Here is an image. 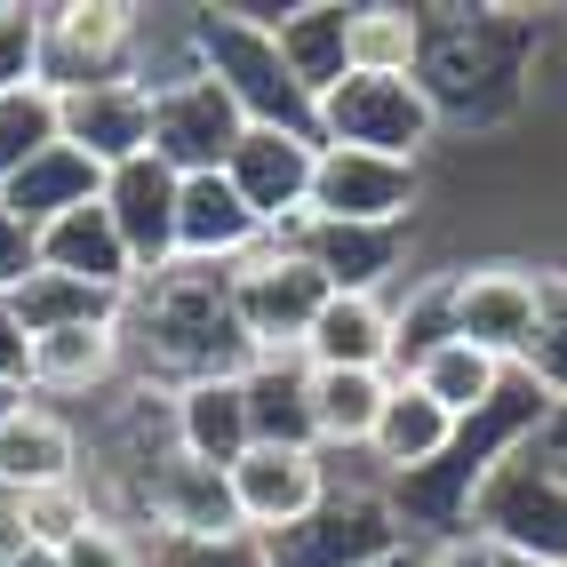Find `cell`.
I'll list each match as a JSON object with an SVG mask.
<instances>
[{
	"mask_svg": "<svg viewBox=\"0 0 567 567\" xmlns=\"http://www.w3.org/2000/svg\"><path fill=\"white\" fill-rule=\"evenodd\" d=\"M328 296L336 288L312 272V256L296 248L288 233H272L256 256L233 264V320H240V336L256 344V360L305 352V336H312V320H320Z\"/></svg>",
	"mask_w": 567,
	"mask_h": 567,
	"instance_id": "8992f818",
	"label": "cell"
},
{
	"mask_svg": "<svg viewBox=\"0 0 567 567\" xmlns=\"http://www.w3.org/2000/svg\"><path fill=\"white\" fill-rule=\"evenodd\" d=\"M424 200L415 161H375V153H336L320 144L312 168V224H408Z\"/></svg>",
	"mask_w": 567,
	"mask_h": 567,
	"instance_id": "7c38bea8",
	"label": "cell"
},
{
	"mask_svg": "<svg viewBox=\"0 0 567 567\" xmlns=\"http://www.w3.org/2000/svg\"><path fill=\"white\" fill-rule=\"evenodd\" d=\"M200 72H208V81H224V96L248 112V128L320 136V104H312V89L288 72V56H280L272 32H256V24L224 17V9H200Z\"/></svg>",
	"mask_w": 567,
	"mask_h": 567,
	"instance_id": "277c9868",
	"label": "cell"
},
{
	"mask_svg": "<svg viewBox=\"0 0 567 567\" xmlns=\"http://www.w3.org/2000/svg\"><path fill=\"white\" fill-rule=\"evenodd\" d=\"M536 456L567 472V400H551V415H544V432H536Z\"/></svg>",
	"mask_w": 567,
	"mask_h": 567,
	"instance_id": "b9f144b4",
	"label": "cell"
},
{
	"mask_svg": "<svg viewBox=\"0 0 567 567\" xmlns=\"http://www.w3.org/2000/svg\"><path fill=\"white\" fill-rule=\"evenodd\" d=\"M472 527L496 551L512 559H536V567H567V472L536 456V440L480 487V512Z\"/></svg>",
	"mask_w": 567,
	"mask_h": 567,
	"instance_id": "52a82bcc",
	"label": "cell"
},
{
	"mask_svg": "<svg viewBox=\"0 0 567 567\" xmlns=\"http://www.w3.org/2000/svg\"><path fill=\"white\" fill-rule=\"evenodd\" d=\"M56 136L72 153H89L96 168H121L153 153V89L144 81H96L56 96Z\"/></svg>",
	"mask_w": 567,
	"mask_h": 567,
	"instance_id": "2e32d148",
	"label": "cell"
},
{
	"mask_svg": "<svg viewBox=\"0 0 567 567\" xmlns=\"http://www.w3.org/2000/svg\"><path fill=\"white\" fill-rule=\"evenodd\" d=\"M168 408H176V447H184L193 464H216V472H233V464L248 456V447H256L240 375H200V384L168 392Z\"/></svg>",
	"mask_w": 567,
	"mask_h": 567,
	"instance_id": "44dd1931",
	"label": "cell"
},
{
	"mask_svg": "<svg viewBox=\"0 0 567 567\" xmlns=\"http://www.w3.org/2000/svg\"><path fill=\"white\" fill-rule=\"evenodd\" d=\"M128 305H144V368L168 392L200 384V375H248L256 344L233 320V272L224 264H168Z\"/></svg>",
	"mask_w": 567,
	"mask_h": 567,
	"instance_id": "7a4b0ae2",
	"label": "cell"
},
{
	"mask_svg": "<svg viewBox=\"0 0 567 567\" xmlns=\"http://www.w3.org/2000/svg\"><path fill=\"white\" fill-rule=\"evenodd\" d=\"M224 480H233V504H240L248 536H280V527H296L336 487L320 447H248Z\"/></svg>",
	"mask_w": 567,
	"mask_h": 567,
	"instance_id": "4fadbf2b",
	"label": "cell"
},
{
	"mask_svg": "<svg viewBox=\"0 0 567 567\" xmlns=\"http://www.w3.org/2000/svg\"><path fill=\"white\" fill-rule=\"evenodd\" d=\"M504 567H536V559H512V551H504Z\"/></svg>",
	"mask_w": 567,
	"mask_h": 567,
	"instance_id": "bcb514c9",
	"label": "cell"
},
{
	"mask_svg": "<svg viewBox=\"0 0 567 567\" xmlns=\"http://www.w3.org/2000/svg\"><path fill=\"white\" fill-rule=\"evenodd\" d=\"M296 248L312 256V272L336 288V296H384L392 280H408V224H296L288 233Z\"/></svg>",
	"mask_w": 567,
	"mask_h": 567,
	"instance_id": "e0dca14e",
	"label": "cell"
},
{
	"mask_svg": "<svg viewBox=\"0 0 567 567\" xmlns=\"http://www.w3.org/2000/svg\"><path fill=\"white\" fill-rule=\"evenodd\" d=\"M504 375H512V368H504L496 352H480V344H464V336H456V344H440L424 368H415V384H424V392L464 424V415H480L487 400L504 392Z\"/></svg>",
	"mask_w": 567,
	"mask_h": 567,
	"instance_id": "1f68e13d",
	"label": "cell"
},
{
	"mask_svg": "<svg viewBox=\"0 0 567 567\" xmlns=\"http://www.w3.org/2000/svg\"><path fill=\"white\" fill-rule=\"evenodd\" d=\"M312 168H320V136H288V128H248L240 153L224 161L233 193L256 208L264 240L272 233H296L312 216Z\"/></svg>",
	"mask_w": 567,
	"mask_h": 567,
	"instance_id": "8fae6325",
	"label": "cell"
},
{
	"mask_svg": "<svg viewBox=\"0 0 567 567\" xmlns=\"http://www.w3.org/2000/svg\"><path fill=\"white\" fill-rule=\"evenodd\" d=\"M9 567H64V551H41V544H17Z\"/></svg>",
	"mask_w": 567,
	"mask_h": 567,
	"instance_id": "ee69618b",
	"label": "cell"
},
{
	"mask_svg": "<svg viewBox=\"0 0 567 567\" xmlns=\"http://www.w3.org/2000/svg\"><path fill=\"white\" fill-rule=\"evenodd\" d=\"M447 440H456V415H447L424 384H392L384 415H375V440H368V464L375 480H408V472H432L447 456Z\"/></svg>",
	"mask_w": 567,
	"mask_h": 567,
	"instance_id": "7402d4cb",
	"label": "cell"
},
{
	"mask_svg": "<svg viewBox=\"0 0 567 567\" xmlns=\"http://www.w3.org/2000/svg\"><path fill=\"white\" fill-rule=\"evenodd\" d=\"M136 512L153 519V544H233V536H248L240 504H233V480L216 464H193L184 447L136 480Z\"/></svg>",
	"mask_w": 567,
	"mask_h": 567,
	"instance_id": "9c48e42d",
	"label": "cell"
},
{
	"mask_svg": "<svg viewBox=\"0 0 567 567\" xmlns=\"http://www.w3.org/2000/svg\"><path fill=\"white\" fill-rule=\"evenodd\" d=\"M447 288H456V336L464 344L519 368L527 336H536V272L527 264H464V272H447Z\"/></svg>",
	"mask_w": 567,
	"mask_h": 567,
	"instance_id": "5bb4252c",
	"label": "cell"
},
{
	"mask_svg": "<svg viewBox=\"0 0 567 567\" xmlns=\"http://www.w3.org/2000/svg\"><path fill=\"white\" fill-rule=\"evenodd\" d=\"M176 193H184V176L153 153L104 168V208H112V224H121V240L136 256V288L176 264Z\"/></svg>",
	"mask_w": 567,
	"mask_h": 567,
	"instance_id": "9a60e30c",
	"label": "cell"
},
{
	"mask_svg": "<svg viewBox=\"0 0 567 567\" xmlns=\"http://www.w3.org/2000/svg\"><path fill=\"white\" fill-rule=\"evenodd\" d=\"M24 408H32V384H9V375H0V432H9Z\"/></svg>",
	"mask_w": 567,
	"mask_h": 567,
	"instance_id": "7bdbcfd3",
	"label": "cell"
},
{
	"mask_svg": "<svg viewBox=\"0 0 567 567\" xmlns=\"http://www.w3.org/2000/svg\"><path fill=\"white\" fill-rule=\"evenodd\" d=\"M144 567H264L256 536H233V544H153Z\"/></svg>",
	"mask_w": 567,
	"mask_h": 567,
	"instance_id": "8d00e7d4",
	"label": "cell"
},
{
	"mask_svg": "<svg viewBox=\"0 0 567 567\" xmlns=\"http://www.w3.org/2000/svg\"><path fill=\"white\" fill-rule=\"evenodd\" d=\"M41 89V9L0 0V96Z\"/></svg>",
	"mask_w": 567,
	"mask_h": 567,
	"instance_id": "d590c367",
	"label": "cell"
},
{
	"mask_svg": "<svg viewBox=\"0 0 567 567\" xmlns=\"http://www.w3.org/2000/svg\"><path fill=\"white\" fill-rule=\"evenodd\" d=\"M32 272H41V240H32V224L0 200V296H17Z\"/></svg>",
	"mask_w": 567,
	"mask_h": 567,
	"instance_id": "74e56055",
	"label": "cell"
},
{
	"mask_svg": "<svg viewBox=\"0 0 567 567\" xmlns=\"http://www.w3.org/2000/svg\"><path fill=\"white\" fill-rule=\"evenodd\" d=\"M9 519H17V536H24V544H41V551H72V544H81L104 512H96V496H89V480H72V487H41V496H17V504H9Z\"/></svg>",
	"mask_w": 567,
	"mask_h": 567,
	"instance_id": "d6a6232c",
	"label": "cell"
},
{
	"mask_svg": "<svg viewBox=\"0 0 567 567\" xmlns=\"http://www.w3.org/2000/svg\"><path fill=\"white\" fill-rule=\"evenodd\" d=\"M384 360H392V296H328L305 336V368H384Z\"/></svg>",
	"mask_w": 567,
	"mask_h": 567,
	"instance_id": "484cf974",
	"label": "cell"
},
{
	"mask_svg": "<svg viewBox=\"0 0 567 567\" xmlns=\"http://www.w3.org/2000/svg\"><path fill=\"white\" fill-rule=\"evenodd\" d=\"M128 360V336L121 320H104V328H56V336H32V368H24V384L32 392H104L112 375H121Z\"/></svg>",
	"mask_w": 567,
	"mask_h": 567,
	"instance_id": "d4e9b609",
	"label": "cell"
},
{
	"mask_svg": "<svg viewBox=\"0 0 567 567\" xmlns=\"http://www.w3.org/2000/svg\"><path fill=\"white\" fill-rule=\"evenodd\" d=\"M0 305L17 312L24 336H56V328H104L128 312V296H104L89 280H64V272H32L17 296H0Z\"/></svg>",
	"mask_w": 567,
	"mask_h": 567,
	"instance_id": "f546056e",
	"label": "cell"
},
{
	"mask_svg": "<svg viewBox=\"0 0 567 567\" xmlns=\"http://www.w3.org/2000/svg\"><path fill=\"white\" fill-rule=\"evenodd\" d=\"M0 200H9L32 233H41V224H56L64 208H89V200H104V168L89 161V153H72V144L56 136L41 161H24L9 184H0Z\"/></svg>",
	"mask_w": 567,
	"mask_h": 567,
	"instance_id": "4316f807",
	"label": "cell"
},
{
	"mask_svg": "<svg viewBox=\"0 0 567 567\" xmlns=\"http://www.w3.org/2000/svg\"><path fill=\"white\" fill-rule=\"evenodd\" d=\"M81 480V432L64 424L56 408L32 400L9 432H0V504L41 496V487H72Z\"/></svg>",
	"mask_w": 567,
	"mask_h": 567,
	"instance_id": "ffe728a7",
	"label": "cell"
},
{
	"mask_svg": "<svg viewBox=\"0 0 567 567\" xmlns=\"http://www.w3.org/2000/svg\"><path fill=\"white\" fill-rule=\"evenodd\" d=\"M32 240H41V272L89 280V288H104V296H136V256H128V240H121V224H112L104 200L64 208V216L41 224Z\"/></svg>",
	"mask_w": 567,
	"mask_h": 567,
	"instance_id": "d6986e66",
	"label": "cell"
},
{
	"mask_svg": "<svg viewBox=\"0 0 567 567\" xmlns=\"http://www.w3.org/2000/svg\"><path fill=\"white\" fill-rule=\"evenodd\" d=\"M64 567H144V544L128 536L121 519H96L89 536H81V544L64 551Z\"/></svg>",
	"mask_w": 567,
	"mask_h": 567,
	"instance_id": "f35d334b",
	"label": "cell"
},
{
	"mask_svg": "<svg viewBox=\"0 0 567 567\" xmlns=\"http://www.w3.org/2000/svg\"><path fill=\"white\" fill-rule=\"evenodd\" d=\"M536 17L527 9H424V81L440 121L496 128L527 104V64H536Z\"/></svg>",
	"mask_w": 567,
	"mask_h": 567,
	"instance_id": "6da1fadb",
	"label": "cell"
},
{
	"mask_svg": "<svg viewBox=\"0 0 567 567\" xmlns=\"http://www.w3.org/2000/svg\"><path fill=\"white\" fill-rule=\"evenodd\" d=\"M136 24L144 9H128V0H56V9H41V89L72 96L96 81H128Z\"/></svg>",
	"mask_w": 567,
	"mask_h": 567,
	"instance_id": "ba28073f",
	"label": "cell"
},
{
	"mask_svg": "<svg viewBox=\"0 0 567 567\" xmlns=\"http://www.w3.org/2000/svg\"><path fill=\"white\" fill-rule=\"evenodd\" d=\"M24 368H32V336L17 328L9 305H0V375H9V384H24Z\"/></svg>",
	"mask_w": 567,
	"mask_h": 567,
	"instance_id": "60d3db41",
	"label": "cell"
},
{
	"mask_svg": "<svg viewBox=\"0 0 567 567\" xmlns=\"http://www.w3.org/2000/svg\"><path fill=\"white\" fill-rule=\"evenodd\" d=\"M392 400L384 368H312V424H320V456H368L375 415Z\"/></svg>",
	"mask_w": 567,
	"mask_h": 567,
	"instance_id": "cb8c5ba5",
	"label": "cell"
},
{
	"mask_svg": "<svg viewBox=\"0 0 567 567\" xmlns=\"http://www.w3.org/2000/svg\"><path fill=\"white\" fill-rule=\"evenodd\" d=\"M415 567H504V551L480 536V527H464V536H432L415 544Z\"/></svg>",
	"mask_w": 567,
	"mask_h": 567,
	"instance_id": "ab89813d",
	"label": "cell"
},
{
	"mask_svg": "<svg viewBox=\"0 0 567 567\" xmlns=\"http://www.w3.org/2000/svg\"><path fill=\"white\" fill-rule=\"evenodd\" d=\"M375 567H415V544H408V551H392V559H375Z\"/></svg>",
	"mask_w": 567,
	"mask_h": 567,
	"instance_id": "f6af8a7d",
	"label": "cell"
},
{
	"mask_svg": "<svg viewBox=\"0 0 567 567\" xmlns=\"http://www.w3.org/2000/svg\"><path fill=\"white\" fill-rule=\"evenodd\" d=\"M408 544H415V536L400 527L384 480H336L296 527L256 536L264 567H375V559H392V551H408Z\"/></svg>",
	"mask_w": 567,
	"mask_h": 567,
	"instance_id": "3957f363",
	"label": "cell"
},
{
	"mask_svg": "<svg viewBox=\"0 0 567 567\" xmlns=\"http://www.w3.org/2000/svg\"><path fill=\"white\" fill-rule=\"evenodd\" d=\"M264 248V224L256 208L233 193V176H184V193H176V264H224L233 272L240 256Z\"/></svg>",
	"mask_w": 567,
	"mask_h": 567,
	"instance_id": "ac0fdd59",
	"label": "cell"
},
{
	"mask_svg": "<svg viewBox=\"0 0 567 567\" xmlns=\"http://www.w3.org/2000/svg\"><path fill=\"white\" fill-rule=\"evenodd\" d=\"M49 144H56V96L49 89L0 96V184H9L24 161H41Z\"/></svg>",
	"mask_w": 567,
	"mask_h": 567,
	"instance_id": "e575fe53",
	"label": "cell"
},
{
	"mask_svg": "<svg viewBox=\"0 0 567 567\" xmlns=\"http://www.w3.org/2000/svg\"><path fill=\"white\" fill-rule=\"evenodd\" d=\"M240 392H248V432H256V447H320V424H312V368H305V352L248 360Z\"/></svg>",
	"mask_w": 567,
	"mask_h": 567,
	"instance_id": "603a6c76",
	"label": "cell"
},
{
	"mask_svg": "<svg viewBox=\"0 0 567 567\" xmlns=\"http://www.w3.org/2000/svg\"><path fill=\"white\" fill-rule=\"evenodd\" d=\"M440 136V112L424 96V81H392V72H344L320 96V144L336 153H375V161H415L424 168Z\"/></svg>",
	"mask_w": 567,
	"mask_h": 567,
	"instance_id": "5b68a950",
	"label": "cell"
},
{
	"mask_svg": "<svg viewBox=\"0 0 567 567\" xmlns=\"http://www.w3.org/2000/svg\"><path fill=\"white\" fill-rule=\"evenodd\" d=\"M240 136H248V112L224 96V81H208V72H193V81L153 96V161H168L176 176H216L240 153Z\"/></svg>",
	"mask_w": 567,
	"mask_h": 567,
	"instance_id": "30bf717a",
	"label": "cell"
},
{
	"mask_svg": "<svg viewBox=\"0 0 567 567\" xmlns=\"http://www.w3.org/2000/svg\"><path fill=\"white\" fill-rule=\"evenodd\" d=\"M440 344H456V288H447V272H432V280H400V296H392V360H384V375L392 384H415V368H424Z\"/></svg>",
	"mask_w": 567,
	"mask_h": 567,
	"instance_id": "f1b7e54d",
	"label": "cell"
},
{
	"mask_svg": "<svg viewBox=\"0 0 567 567\" xmlns=\"http://www.w3.org/2000/svg\"><path fill=\"white\" fill-rule=\"evenodd\" d=\"M415 64H424V9H400V0H368V9H352V72L415 81Z\"/></svg>",
	"mask_w": 567,
	"mask_h": 567,
	"instance_id": "4dcf8cb0",
	"label": "cell"
},
{
	"mask_svg": "<svg viewBox=\"0 0 567 567\" xmlns=\"http://www.w3.org/2000/svg\"><path fill=\"white\" fill-rule=\"evenodd\" d=\"M272 41H280L288 72H296V81L312 89V104H320V96L352 72V9H336V0H305V9L272 32Z\"/></svg>",
	"mask_w": 567,
	"mask_h": 567,
	"instance_id": "83f0119b",
	"label": "cell"
},
{
	"mask_svg": "<svg viewBox=\"0 0 567 567\" xmlns=\"http://www.w3.org/2000/svg\"><path fill=\"white\" fill-rule=\"evenodd\" d=\"M519 368L536 375L551 400H567V272H559V264L536 272V336H527Z\"/></svg>",
	"mask_w": 567,
	"mask_h": 567,
	"instance_id": "836d02e7",
	"label": "cell"
}]
</instances>
